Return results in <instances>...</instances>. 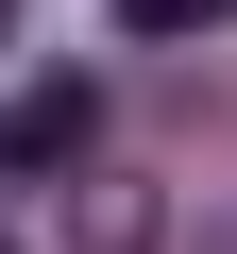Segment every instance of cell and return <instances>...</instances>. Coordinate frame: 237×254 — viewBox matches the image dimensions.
Here are the masks:
<instances>
[{"instance_id":"1","label":"cell","mask_w":237,"mask_h":254,"mask_svg":"<svg viewBox=\"0 0 237 254\" xmlns=\"http://www.w3.org/2000/svg\"><path fill=\"white\" fill-rule=\"evenodd\" d=\"M102 153V85H17L0 102V170H85Z\"/></svg>"},{"instance_id":"2","label":"cell","mask_w":237,"mask_h":254,"mask_svg":"<svg viewBox=\"0 0 237 254\" xmlns=\"http://www.w3.org/2000/svg\"><path fill=\"white\" fill-rule=\"evenodd\" d=\"M118 17H136V34H203L220 0H118Z\"/></svg>"},{"instance_id":"3","label":"cell","mask_w":237,"mask_h":254,"mask_svg":"<svg viewBox=\"0 0 237 254\" xmlns=\"http://www.w3.org/2000/svg\"><path fill=\"white\" fill-rule=\"evenodd\" d=\"M0 254H17V237H0Z\"/></svg>"}]
</instances>
